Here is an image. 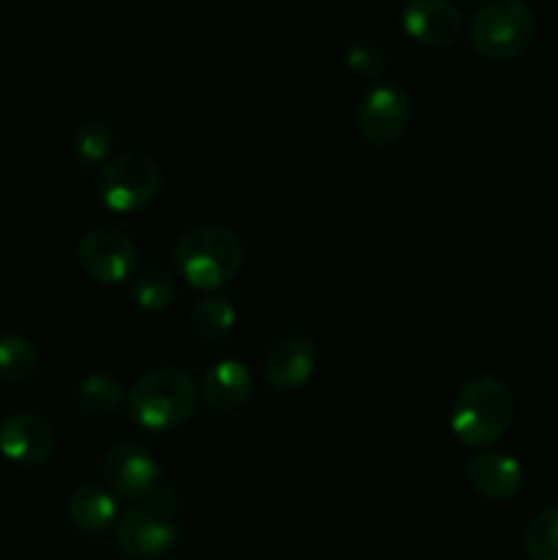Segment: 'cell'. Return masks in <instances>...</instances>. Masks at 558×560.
<instances>
[{
    "instance_id": "cell-1",
    "label": "cell",
    "mask_w": 558,
    "mask_h": 560,
    "mask_svg": "<svg viewBox=\"0 0 558 560\" xmlns=\"http://www.w3.org/2000/svg\"><path fill=\"white\" fill-rule=\"evenodd\" d=\"M197 383L181 366H156L146 372L126 394V413L140 430H178L191 419L197 402Z\"/></svg>"
},
{
    "instance_id": "cell-2",
    "label": "cell",
    "mask_w": 558,
    "mask_h": 560,
    "mask_svg": "<svg viewBox=\"0 0 558 560\" xmlns=\"http://www.w3.org/2000/svg\"><path fill=\"white\" fill-rule=\"evenodd\" d=\"M512 388L498 377H476L457 392L452 402V427L454 438L468 448H490L501 441L514 421Z\"/></svg>"
},
{
    "instance_id": "cell-3",
    "label": "cell",
    "mask_w": 558,
    "mask_h": 560,
    "mask_svg": "<svg viewBox=\"0 0 558 560\" xmlns=\"http://www.w3.org/2000/svg\"><path fill=\"white\" fill-rule=\"evenodd\" d=\"M175 271L197 290H217L228 284L244 262L239 235L217 224H197L186 230L173 249Z\"/></svg>"
},
{
    "instance_id": "cell-4",
    "label": "cell",
    "mask_w": 558,
    "mask_h": 560,
    "mask_svg": "<svg viewBox=\"0 0 558 560\" xmlns=\"http://www.w3.org/2000/svg\"><path fill=\"white\" fill-rule=\"evenodd\" d=\"M536 33V16L525 0H490L470 16V47L490 60L518 58Z\"/></svg>"
},
{
    "instance_id": "cell-5",
    "label": "cell",
    "mask_w": 558,
    "mask_h": 560,
    "mask_svg": "<svg viewBox=\"0 0 558 560\" xmlns=\"http://www.w3.org/2000/svg\"><path fill=\"white\" fill-rule=\"evenodd\" d=\"M164 184V173L151 153L124 151L96 173V195L109 211L135 213L151 206Z\"/></svg>"
},
{
    "instance_id": "cell-6",
    "label": "cell",
    "mask_w": 558,
    "mask_h": 560,
    "mask_svg": "<svg viewBox=\"0 0 558 560\" xmlns=\"http://www.w3.org/2000/svg\"><path fill=\"white\" fill-rule=\"evenodd\" d=\"M178 541L175 512L140 501L126 509L115 523V545L131 560H156Z\"/></svg>"
},
{
    "instance_id": "cell-7",
    "label": "cell",
    "mask_w": 558,
    "mask_h": 560,
    "mask_svg": "<svg viewBox=\"0 0 558 560\" xmlns=\"http://www.w3.org/2000/svg\"><path fill=\"white\" fill-rule=\"evenodd\" d=\"M137 260L140 252L131 235L109 224L88 230L77 244V262L82 273L98 284H124L135 273Z\"/></svg>"
},
{
    "instance_id": "cell-8",
    "label": "cell",
    "mask_w": 558,
    "mask_h": 560,
    "mask_svg": "<svg viewBox=\"0 0 558 560\" xmlns=\"http://www.w3.org/2000/svg\"><path fill=\"white\" fill-rule=\"evenodd\" d=\"M414 102L397 82H377L361 96L356 109V129L370 145H392L408 131Z\"/></svg>"
},
{
    "instance_id": "cell-9",
    "label": "cell",
    "mask_w": 558,
    "mask_h": 560,
    "mask_svg": "<svg viewBox=\"0 0 558 560\" xmlns=\"http://www.w3.org/2000/svg\"><path fill=\"white\" fill-rule=\"evenodd\" d=\"M102 479L115 498L140 503L162 481V468L153 454L137 443H118L104 454Z\"/></svg>"
},
{
    "instance_id": "cell-10",
    "label": "cell",
    "mask_w": 558,
    "mask_h": 560,
    "mask_svg": "<svg viewBox=\"0 0 558 560\" xmlns=\"http://www.w3.org/2000/svg\"><path fill=\"white\" fill-rule=\"evenodd\" d=\"M317 366V345L306 334H288L271 342L263 359V377L274 392H299L310 383Z\"/></svg>"
},
{
    "instance_id": "cell-11",
    "label": "cell",
    "mask_w": 558,
    "mask_h": 560,
    "mask_svg": "<svg viewBox=\"0 0 558 560\" xmlns=\"http://www.w3.org/2000/svg\"><path fill=\"white\" fill-rule=\"evenodd\" d=\"M55 452V430L36 413H14L0 421V454L22 468L47 463Z\"/></svg>"
},
{
    "instance_id": "cell-12",
    "label": "cell",
    "mask_w": 558,
    "mask_h": 560,
    "mask_svg": "<svg viewBox=\"0 0 558 560\" xmlns=\"http://www.w3.org/2000/svg\"><path fill=\"white\" fill-rule=\"evenodd\" d=\"M403 27L425 47L443 49L452 47L463 33V14L452 0H410L403 9Z\"/></svg>"
},
{
    "instance_id": "cell-13",
    "label": "cell",
    "mask_w": 558,
    "mask_h": 560,
    "mask_svg": "<svg viewBox=\"0 0 558 560\" xmlns=\"http://www.w3.org/2000/svg\"><path fill=\"white\" fill-rule=\"evenodd\" d=\"M465 479L487 501H509L523 487V465L503 452H479L465 465Z\"/></svg>"
},
{
    "instance_id": "cell-14",
    "label": "cell",
    "mask_w": 558,
    "mask_h": 560,
    "mask_svg": "<svg viewBox=\"0 0 558 560\" xmlns=\"http://www.w3.org/2000/svg\"><path fill=\"white\" fill-rule=\"evenodd\" d=\"M252 388H255V377L249 366L239 359H222L208 366L197 392L213 413H233L241 405H246Z\"/></svg>"
},
{
    "instance_id": "cell-15",
    "label": "cell",
    "mask_w": 558,
    "mask_h": 560,
    "mask_svg": "<svg viewBox=\"0 0 558 560\" xmlns=\"http://www.w3.org/2000/svg\"><path fill=\"white\" fill-rule=\"evenodd\" d=\"M66 514H69V523L82 534H104L120 517L118 498L102 485H82L69 495Z\"/></svg>"
},
{
    "instance_id": "cell-16",
    "label": "cell",
    "mask_w": 558,
    "mask_h": 560,
    "mask_svg": "<svg viewBox=\"0 0 558 560\" xmlns=\"http://www.w3.org/2000/svg\"><path fill=\"white\" fill-rule=\"evenodd\" d=\"M235 306L230 304V299L224 295H202L200 301H195L189 312V326L195 331L197 339L208 345H222L228 342L230 334L235 331Z\"/></svg>"
},
{
    "instance_id": "cell-17",
    "label": "cell",
    "mask_w": 558,
    "mask_h": 560,
    "mask_svg": "<svg viewBox=\"0 0 558 560\" xmlns=\"http://www.w3.org/2000/svg\"><path fill=\"white\" fill-rule=\"evenodd\" d=\"M77 402L91 416H109L126 402V388L107 372H93L77 386Z\"/></svg>"
},
{
    "instance_id": "cell-18",
    "label": "cell",
    "mask_w": 558,
    "mask_h": 560,
    "mask_svg": "<svg viewBox=\"0 0 558 560\" xmlns=\"http://www.w3.org/2000/svg\"><path fill=\"white\" fill-rule=\"evenodd\" d=\"M113 148H115V137L109 124L104 120H88L77 129L74 135V156L80 162V167L85 170H102L104 164L113 159Z\"/></svg>"
},
{
    "instance_id": "cell-19",
    "label": "cell",
    "mask_w": 558,
    "mask_h": 560,
    "mask_svg": "<svg viewBox=\"0 0 558 560\" xmlns=\"http://www.w3.org/2000/svg\"><path fill=\"white\" fill-rule=\"evenodd\" d=\"M38 372V350L20 334L0 337V377L5 383H27Z\"/></svg>"
},
{
    "instance_id": "cell-20",
    "label": "cell",
    "mask_w": 558,
    "mask_h": 560,
    "mask_svg": "<svg viewBox=\"0 0 558 560\" xmlns=\"http://www.w3.org/2000/svg\"><path fill=\"white\" fill-rule=\"evenodd\" d=\"M129 295L131 301H135L137 310L162 312L175 301V295H178V284H175V279L170 277L167 271H162V268H151V271L140 273V277L131 282Z\"/></svg>"
},
{
    "instance_id": "cell-21",
    "label": "cell",
    "mask_w": 558,
    "mask_h": 560,
    "mask_svg": "<svg viewBox=\"0 0 558 560\" xmlns=\"http://www.w3.org/2000/svg\"><path fill=\"white\" fill-rule=\"evenodd\" d=\"M523 545L531 560H558V503L542 509L525 525Z\"/></svg>"
},
{
    "instance_id": "cell-22",
    "label": "cell",
    "mask_w": 558,
    "mask_h": 560,
    "mask_svg": "<svg viewBox=\"0 0 558 560\" xmlns=\"http://www.w3.org/2000/svg\"><path fill=\"white\" fill-rule=\"evenodd\" d=\"M345 63L361 80H377L386 71V49L375 42V38L356 36L353 42L345 47Z\"/></svg>"
},
{
    "instance_id": "cell-23",
    "label": "cell",
    "mask_w": 558,
    "mask_h": 560,
    "mask_svg": "<svg viewBox=\"0 0 558 560\" xmlns=\"http://www.w3.org/2000/svg\"><path fill=\"white\" fill-rule=\"evenodd\" d=\"M465 3H479V0H465Z\"/></svg>"
}]
</instances>
